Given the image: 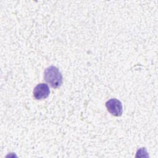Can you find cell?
<instances>
[{
	"mask_svg": "<svg viewBox=\"0 0 158 158\" xmlns=\"http://www.w3.org/2000/svg\"><path fill=\"white\" fill-rule=\"evenodd\" d=\"M44 80L51 87L57 88L62 84V76L59 69L54 66H49L44 72Z\"/></svg>",
	"mask_w": 158,
	"mask_h": 158,
	"instance_id": "obj_1",
	"label": "cell"
},
{
	"mask_svg": "<svg viewBox=\"0 0 158 158\" xmlns=\"http://www.w3.org/2000/svg\"><path fill=\"white\" fill-rule=\"evenodd\" d=\"M106 107L109 112H110L112 115L119 117L121 116L123 113L122 102L115 98L108 100L106 102Z\"/></svg>",
	"mask_w": 158,
	"mask_h": 158,
	"instance_id": "obj_2",
	"label": "cell"
},
{
	"mask_svg": "<svg viewBox=\"0 0 158 158\" xmlns=\"http://www.w3.org/2000/svg\"><path fill=\"white\" fill-rule=\"evenodd\" d=\"M33 93L35 99L40 100L46 98L50 93V90L48 85L40 83L35 87Z\"/></svg>",
	"mask_w": 158,
	"mask_h": 158,
	"instance_id": "obj_3",
	"label": "cell"
}]
</instances>
